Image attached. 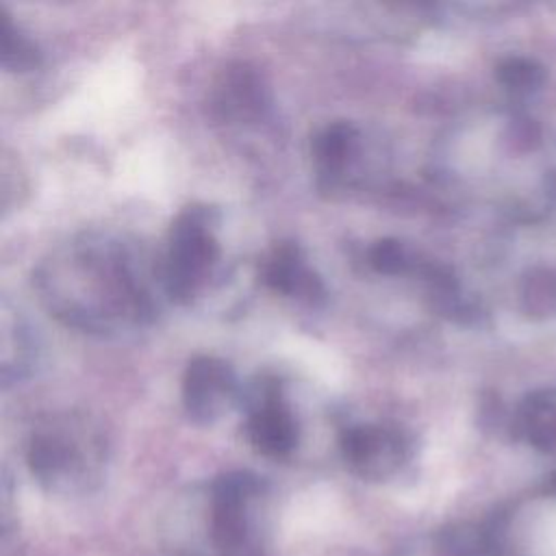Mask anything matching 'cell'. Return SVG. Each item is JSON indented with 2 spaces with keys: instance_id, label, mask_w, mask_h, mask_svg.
Returning <instances> with one entry per match:
<instances>
[{
  "instance_id": "6da1fadb",
  "label": "cell",
  "mask_w": 556,
  "mask_h": 556,
  "mask_svg": "<svg viewBox=\"0 0 556 556\" xmlns=\"http://www.w3.org/2000/svg\"><path fill=\"white\" fill-rule=\"evenodd\" d=\"M35 282L52 315L85 332H117L154 313L141 256L102 232L61 245L41 263Z\"/></svg>"
},
{
  "instance_id": "7a4b0ae2",
  "label": "cell",
  "mask_w": 556,
  "mask_h": 556,
  "mask_svg": "<svg viewBox=\"0 0 556 556\" xmlns=\"http://www.w3.org/2000/svg\"><path fill=\"white\" fill-rule=\"evenodd\" d=\"M219 213L208 204H189L167 230L161 282L174 302L191 300L219 258L215 228Z\"/></svg>"
},
{
  "instance_id": "3957f363",
  "label": "cell",
  "mask_w": 556,
  "mask_h": 556,
  "mask_svg": "<svg viewBox=\"0 0 556 556\" xmlns=\"http://www.w3.org/2000/svg\"><path fill=\"white\" fill-rule=\"evenodd\" d=\"M239 402L248 410L245 437L258 454L287 458L298 447V419L287 406L282 384L276 378L261 376L239 395Z\"/></svg>"
},
{
  "instance_id": "277c9868",
  "label": "cell",
  "mask_w": 556,
  "mask_h": 556,
  "mask_svg": "<svg viewBox=\"0 0 556 556\" xmlns=\"http://www.w3.org/2000/svg\"><path fill=\"white\" fill-rule=\"evenodd\" d=\"M261 480L250 471L219 476L211 489V541L224 556H250V504Z\"/></svg>"
},
{
  "instance_id": "5b68a950",
  "label": "cell",
  "mask_w": 556,
  "mask_h": 556,
  "mask_svg": "<svg viewBox=\"0 0 556 556\" xmlns=\"http://www.w3.org/2000/svg\"><path fill=\"white\" fill-rule=\"evenodd\" d=\"M241 389L237 376L219 356H193L182 374V408L193 424H215L232 404L239 402Z\"/></svg>"
},
{
  "instance_id": "8992f818",
  "label": "cell",
  "mask_w": 556,
  "mask_h": 556,
  "mask_svg": "<svg viewBox=\"0 0 556 556\" xmlns=\"http://www.w3.org/2000/svg\"><path fill=\"white\" fill-rule=\"evenodd\" d=\"M341 454L348 467L367 480L395 473L408 458V439L389 426L358 424L341 432Z\"/></svg>"
},
{
  "instance_id": "52a82bcc",
  "label": "cell",
  "mask_w": 556,
  "mask_h": 556,
  "mask_svg": "<svg viewBox=\"0 0 556 556\" xmlns=\"http://www.w3.org/2000/svg\"><path fill=\"white\" fill-rule=\"evenodd\" d=\"M26 460L33 476L43 484H59L83 467L85 452L74 428L56 424L33 432Z\"/></svg>"
},
{
  "instance_id": "ba28073f",
  "label": "cell",
  "mask_w": 556,
  "mask_h": 556,
  "mask_svg": "<svg viewBox=\"0 0 556 556\" xmlns=\"http://www.w3.org/2000/svg\"><path fill=\"white\" fill-rule=\"evenodd\" d=\"M267 87L261 74L248 63L228 65L213 89L211 109L226 122H250L263 115Z\"/></svg>"
},
{
  "instance_id": "9c48e42d",
  "label": "cell",
  "mask_w": 556,
  "mask_h": 556,
  "mask_svg": "<svg viewBox=\"0 0 556 556\" xmlns=\"http://www.w3.org/2000/svg\"><path fill=\"white\" fill-rule=\"evenodd\" d=\"M263 282L282 295L317 302L324 298V285L319 276L306 265L304 252L293 241L276 243L261 261Z\"/></svg>"
},
{
  "instance_id": "30bf717a",
  "label": "cell",
  "mask_w": 556,
  "mask_h": 556,
  "mask_svg": "<svg viewBox=\"0 0 556 556\" xmlns=\"http://www.w3.org/2000/svg\"><path fill=\"white\" fill-rule=\"evenodd\" d=\"M358 128L352 122H332L311 141V152L319 174L328 180L339 178L358 152Z\"/></svg>"
},
{
  "instance_id": "8fae6325",
  "label": "cell",
  "mask_w": 556,
  "mask_h": 556,
  "mask_svg": "<svg viewBox=\"0 0 556 556\" xmlns=\"http://www.w3.org/2000/svg\"><path fill=\"white\" fill-rule=\"evenodd\" d=\"M39 50L0 4V63L9 72H28L39 65Z\"/></svg>"
},
{
  "instance_id": "7c38bea8",
  "label": "cell",
  "mask_w": 556,
  "mask_h": 556,
  "mask_svg": "<svg viewBox=\"0 0 556 556\" xmlns=\"http://www.w3.org/2000/svg\"><path fill=\"white\" fill-rule=\"evenodd\" d=\"M369 265L378 274L397 276V274L408 271L410 256H408V250L404 248L402 241H397V239H380L369 250Z\"/></svg>"
}]
</instances>
